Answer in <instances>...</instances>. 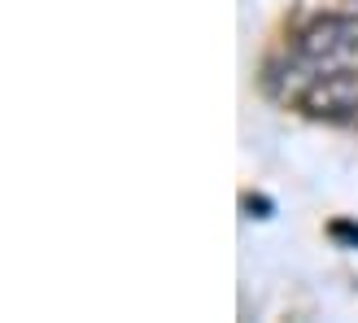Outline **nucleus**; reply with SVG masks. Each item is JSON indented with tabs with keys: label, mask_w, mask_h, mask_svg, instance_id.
Masks as SVG:
<instances>
[{
	"label": "nucleus",
	"mask_w": 358,
	"mask_h": 323,
	"mask_svg": "<svg viewBox=\"0 0 358 323\" xmlns=\"http://www.w3.org/2000/svg\"><path fill=\"white\" fill-rule=\"evenodd\" d=\"M297 62L315 79L324 75H358V17H324L306 31Z\"/></svg>",
	"instance_id": "1"
},
{
	"label": "nucleus",
	"mask_w": 358,
	"mask_h": 323,
	"mask_svg": "<svg viewBox=\"0 0 358 323\" xmlns=\"http://www.w3.org/2000/svg\"><path fill=\"white\" fill-rule=\"evenodd\" d=\"M310 114H328V118H345L358 110V75H324L306 96Z\"/></svg>",
	"instance_id": "2"
}]
</instances>
